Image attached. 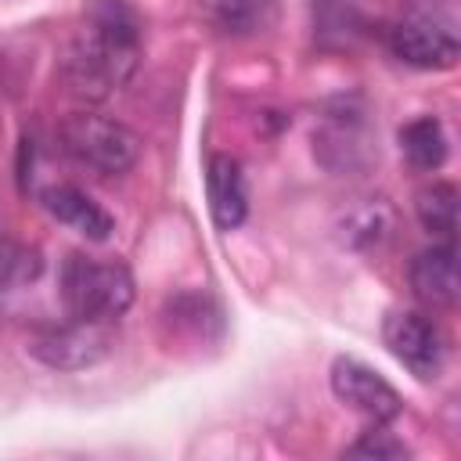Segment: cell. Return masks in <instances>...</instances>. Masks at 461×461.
Masks as SVG:
<instances>
[{
  "label": "cell",
  "mask_w": 461,
  "mask_h": 461,
  "mask_svg": "<svg viewBox=\"0 0 461 461\" xmlns=\"http://www.w3.org/2000/svg\"><path fill=\"white\" fill-rule=\"evenodd\" d=\"M140 65V14L126 0H90L72 36L61 76L83 101H104L133 79Z\"/></svg>",
  "instance_id": "6da1fadb"
},
{
  "label": "cell",
  "mask_w": 461,
  "mask_h": 461,
  "mask_svg": "<svg viewBox=\"0 0 461 461\" xmlns=\"http://www.w3.org/2000/svg\"><path fill=\"white\" fill-rule=\"evenodd\" d=\"M133 274L119 259L72 252L61 263V299L68 317L83 321H115L133 303Z\"/></svg>",
  "instance_id": "7a4b0ae2"
},
{
  "label": "cell",
  "mask_w": 461,
  "mask_h": 461,
  "mask_svg": "<svg viewBox=\"0 0 461 461\" xmlns=\"http://www.w3.org/2000/svg\"><path fill=\"white\" fill-rule=\"evenodd\" d=\"M58 140L72 162H79L101 176H122L140 158V137L126 122L97 115V112L65 115L58 126Z\"/></svg>",
  "instance_id": "3957f363"
},
{
  "label": "cell",
  "mask_w": 461,
  "mask_h": 461,
  "mask_svg": "<svg viewBox=\"0 0 461 461\" xmlns=\"http://www.w3.org/2000/svg\"><path fill=\"white\" fill-rule=\"evenodd\" d=\"M112 346H115L112 321H83V317H72V321H65L58 328L40 331L29 342V353L43 367H54V371H83V367L101 364L112 353Z\"/></svg>",
  "instance_id": "277c9868"
},
{
  "label": "cell",
  "mask_w": 461,
  "mask_h": 461,
  "mask_svg": "<svg viewBox=\"0 0 461 461\" xmlns=\"http://www.w3.org/2000/svg\"><path fill=\"white\" fill-rule=\"evenodd\" d=\"M382 339L389 346V353L421 382L436 378L443 360H447V335L443 328L414 310H393L382 324Z\"/></svg>",
  "instance_id": "5b68a950"
},
{
  "label": "cell",
  "mask_w": 461,
  "mask_h": 461,
  "mask_svg": "<svg viewBox=\"0 0 461 461\" xmlns=\"http://www.w3.org/2000/svg\"><path fill=\"white\" fill-rule=\"evenodd\" d=\"M331 393L357 414H364L371 425H389L393 418H400L403 400L400 393L367 364L353 360V357H339L331 364Z\"/></svg>",
  "instance_id": "8992f818"
},
{
  "label": "cell",
  "mask_w": 461,
  "mask_h": 461,
  "mask_svg": "<svg viewBox=\"0 0 461 461\" xmlns=\"http://www.w3.org/2000/svg\"><path fill=\"white\" fill-rule=\"evenodd\" d=\"M385 47L393 58H400L411 68L443 72L454 68L461 58V43L450 29L429 22V18H403L385 32Z\"/></svg>",
  "instance_id": "52a82bcc"
},
{
  "label": "cell",
  "mask_w": 461,
  "mask_h": 461,
  "mask_svg": "<svg viewBox=\"0 0 461 461\" xmlns=\"http://www.w3.org/2000/svg\"><path fill=\"white\" fill-rule=\"evenodd\" d=\"M411 292L429 310H454L457 306V249L454 241H439L418 252L407 267Z\"/></svg>",
  "instance_id": "ba28073f"
},
{
  "label": "cell",
  "mask_w": 461,
  "mask_h": 461,
  "mask_svg": "<svg viewBox=\"0 0 461 461\" xmlns=\"http://www.w3.org/2000/svg\"><path fill=\"white\" fill-rule=\"evenodd\" d=\"M205 194H209V216L220 230H234L249 216V184L241 173V162L234 155L212 151L205 162Z\"/></svg>",
  "instance_id": "9c48e42d"
},
{
  "label": "cell",
  "mask_w": 461,
  "mask_h": 461,
  "mask_svg": "<svg viewBox=\"0 0 461 461\" xmlns=\"http://www.w3.org/2000/svg\"><path fill=\"white\" fill-rule=\"evenodd\" d=\"M40 202H43V209H47L58 223L79 230V234L90 238V241H104V238L115 230L108 209H101V205H97L86 191H79L76 184H50V187H43Z\"/></svg>",
  "instance_id": "30bf717a"
},
{
  "label": "cell",
  "mask_w": 461,
  "mask_h": 461,
  "mask_svg": "<svg viewBox=\"0 0 461 461\" xmlns=\"http://www.w3.org/2000/svg\"><path fill=\"white\" fill-rule=\"evenodd\" d=\"M194 11L227 36L267 32L277 18V0H191Z\"/></svg>",
  "instance_id": "8fae6325"
},
{
  "label": "cell",
  "mask_w": 461,
  "mask_h": 461,
  "mask_svg": "<svg viewBox=\"0 0 461 461\" xmlns=\"http://www.w3.org/2000/svg\"><path fill=\"white\" fill-rule=\"evenodd\" d=\"M400 151H403L407 166L418 169V173L439 169L447 162V130H443V122L432 119V115L411 119L400 130Z\"/></svg>",
  "instance_id": "7c38bea8"
},
{
  "label": "cell",
  "mask_w": 461,
  "mask_h": 461,
  "mask_svg": "<svg viewBox=\"0 0 461 461\" xmlns=\"http://www.w3.org/2000/svg\"><path fill=\"white\" fill-rule=\"evenodd\" d=\"M414 216L418 223L439 238V241H454L457 230V187L450 180H432L414 194Z\"/></svg>",
  "instance_id": "4fadbf2b"
},
{
  "label": "cell",
  "mask_w": 461,
  "mask_h": 461,
  "mask_svg": "<svg viewBox=\"0 0 461 461\" xmlns=\"http://www.w3.org/2000/svg\"><path fill=\"white\" fill-rule=\"evenodd\" d=\"M389 230H393V212H389L385 198H367L346 220V238L353 245H371V241L378 245L382 238H389Z\"/></svg>",
  "instance_id": "5bb4252c"
},
{
  "label": "cell",
  "mask_w": 461,
  "mask_h": 461,
  "mask_svg": "<svg viewBox=\"0 0 461 461\" xmlns=\"http://www.w3.org/2000/svg\"><path fill=\"white\" fill-rule=\"evenodd\" d=\"M36 274H40V256L0 234V295L36 281Z\"/></svg>",
  "instance_id": "9a60e30c"
},
{
  "label": "cell",
  "mask_w": 461,
  "mask_h": 461,
  "mask_svg": "<svg viewBox=\"0 0 461 461\" xmlns=\"http://www.w3.org/2000/svg\"><path fill=\"white\" fill-rule=\"evenodd\" d=\"M346 454L349 457H407V447L393 432H385V425H371Z\"/></svg>",
  "instance_id": "2e32d148"
}]
</instances>
